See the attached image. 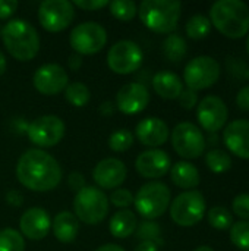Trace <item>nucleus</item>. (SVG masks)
Instances as JSON below:
<instances>
[{
	"label": "nucleus",
	"mask_w": 249,
	"mask_h": 251,
	"mask_svg": "<svg viewBox=\"0 0 249 251\" xmlns=\"http://www.w3.org/2000/svg\"><path fill=\"white\" fill-rule=\"evenodd\" d=\"M150 103L148 88L141 82L125 84L116 94V109L125 115H136L142 112Z\"/></svg>",
	"instance_id": "nucleus-16"
},
{
	"label": "nucleus",
	"mask_w": 249,
	"mask_h": 251,
	"mask_svg": "<svg viewBox=\"0 0 249 251\" xmlns=\"http://www.w3.org/2000/svg\"><path fill=\"white\" fill-rule=\"evenodd\" d=\"M247 50H248V54H249V35H248V40H247Z\"/></svg>",
	"instance_id": "nucleus-50"
},
{
	"label": "nucleus",
	"mask_w": 249,
	"mask_h": 251,
	"mask_svg": "<svg viewBox=\"0 0 249 251\" xmlns=\"http://www.w3.org/2000/svg\"><path fill=\"white\" fill-rule=\"evenodd\" d=\"M65 122L56 115H44L26 125L29 141L38 147H54L65 135Z\"/></svg>",
	"instance_id": "nucleus-12"
},
{
	"label": "nucleus",
	"mask_w": 249,
	"mask_h": 251,
	"mask_svg": "<svg viewBox=\"0 0 249 251\" xmlns=\"http://www.w3.org/2000/svg\"><path fill=\"white\" fill-rule=\"evenodd\" d=\"M153 87L154 91L166 100H176L183 91L182 79L170 71L157 72L153 78Z\"/></svg>",
	"instance_id": "nucleus-22"
},
{
	"label": "nucleus",
	"mask_w": 249,
	"mask_h": 251,
	"mask_svg": "<svg viewBox=\"0 0 249 251\" xmlns=\"http://www.w3.org/2000/svg\"><path fill=\"white\" fill-rule=\"evenodd\" d=\"M223 141L230 153L241 159H249V121L230 122L223 132Z\"/></svg>",
	"instance_id": "nucleus-20"
},
{
	"label": "nucleus",
	"mask_w": 249,
	"mask_h": 251,
	"mask_svg": "<svg viewBox=\"0 0 249 251\" xmlns=\"http://www.w3.org/2000/svg\"><path fill=\"white\" fill-rule=\"evenodd\" d=\"M210 22L227 38H242L249 32V6L241 0H219L210 9Z\"/></svg>",
	"instance_id": "nucleus-2"
},
{
	"label": "nucleus",
	"mask_w": 249,
	"mask_h": 251,
	"mask_svg": "<svg viewBox=\"0 0 249 251\" xmlns=\"http://www.w3.org/2000/svg\"><path fill=\"white\" fill-rule=\"evenodd\" d=\"M95 251H125L120 246H116V244H104L101 247H98Z\"/></svg>",
	"instance_id": "nucleus-47"
},
{
	"label": "nucleus",
	"mask_w": 249,
	"mask_h": 251,
	"mask_svg": "<svg viewBox=\"0 0 249 251\" xmlns=\"http://www.w3.org/2000/svg\"><path fill=\"white\" fill-rule=\"evenodd\" d=\"M205 215L204 196L197 190L179 194L170 204V218L179 226H194L203 221Z\"/></svg>",
	"instance_id": "nucleus-7"
},
{
	"label": "nucleus",
	"mask_w": 249,
	"mask_h": 251,
	"mask_svg": "<svg viewBox=\"0 0 249 251\" xmlns=\"http://www.w3.org/2000/svg\"><path fill=\"white\" fill-rule=\"evenodd\" d=\"M182 4L178 0H144L138 13L142 24L157 34H172L179 22Z\"/></svg>",
	"instance_id": "nucleus-4"
},
{
	"label": "nucleus",
	"mask_w": 249,
	"mask_h": 251,
	"mask_svg": "<svg viewBox=\"0 0 249 251\" xmlns=\"http://www.w3.org/2000/svg\"><path fill=\"white\" fill-rule=\"evenodd\" d=\"M135 168L142 178L158 179L170 171L172 160L164 150L153 149V150L142 151L136 157Z\"/></svg>",
	"instance_id": "nucleus-18"
},
{
	"label": "nucleus",
	"mask_w": 249,
	"mask_h": 251,
	"mask_svg": "<svg viewBox=\"0 0 249 251\" xmlns=\"http://www.w3.org/2000/svg\"><path fill=\"white\" fill-rule=\"evenodd\" d=\"M112 15L119 21H131L135 18L138 9L132 0H114L109 3Z\"/></svg>",
	"instance_id": "nucleus-32"
},
{
	"label": "nucleus",
	"mask_w": 249,
	"mask_h": 251,
	"mask_svg": "<svg viewBox=\"0 0 249 251\" xmlns=\"http://www.w3.org/2000/svg\"><path fill=\"white\" fill-rule=\"evenodd\" d=\"M6 66H7V63H6V57H4V54L0 51V76L4 74V71H6Z\"/></svg>",
	"instance_id": "nucleus-48"
},
{
	"label": "nucleus",
	"mask_w": 249,
	"mask_h": 251,
	"mask_svg": "<svg viewBox=\"0 0 249 251\" xmlns=\"http://www.w3.org/2000/svg\"><path fill=\"white\" fill-rule=\"evenodd\" d=\"M172 146L181 157L198 159L205 151L207 141L197 125L191 122H181L172 132Z\"/></svg>",
	"instance_id": "nucleus-11"
},
{
	"label": "nucleus",
	"mask_w": 249,
	"mask_h": 251,
	"mask_svg": "<svg viewBox=\"0 0 249 251\" xmlns=\"http://www.w3.org/2000/svg\"><path fill=\"white\" fill-rule=\"evenodd\" d=\"M1 40L6 50L16 60H32L40 50V35L37 29L23 19H12L1 29Z\"/></svg>",
	"instance_id": "nucleus-3"
},
{
	"label": "nucleus",
	"mask_w": 249,
	"mask_h": 251,
	"mask_svg": "<svg viewBox=\"0 0 249 251\" xmlns=\"http://www.w3.org/2000/svg\"><path fill=\"white\" fill-rule=\"evenodd\" d=\"M65 97L66 100L75 106V107H84L91 97V93L88 87L82 82H72L65 88Z\"/></svg>",
	"instance_id": "nucleus-29"
},
{
	"label": "nucleus",
	"mask_w": 249,
	"mask_h": 251,
	"mask_svg": "<svg viewBox=\"0 0 249 251\" xmlns=\"http://www.w3.org/2000/svg\"><path fill=\"white\" fill-rule=\"evenodd\" d=\"M18 6L16 0H0V19L10 18L16 12Z\"/></svg>",
	"instance_id": "nucleus-41"
},
{
	"label": "nucleus",
	"mask_w": 249,
	"mask_h": 251,
	"mask_svg": "<svg viewBox=\"0 0 249 251\" xmlns=\"http://www.w3.org/2000/svg\"><path fill=\"white\" fill-rule=\"evenodd\" d=\"M197 118L204 129L210 132H216L226 125L229 118V110L226 103L220 97L207 96L200 101L197 107Z\"/></svg>",
	"instance_id": "nucleus-15"
},
{
	"label": "nucleus",
	"mask_w": 249,
	"mask_h": 251,
	"mask_svg": "<svg viewBox=\"0 0 249 251\" xmlns=\"http://www.w3.org/2000/svg\"><path fill=\"white\" fill-rule=\"evenodd\" d=\"M144 60L141 47L131 40H120L114 43L107 53L109 68L119 75H129L139 69Z\"/></svg>",
	"instance_id": "nucleus-10"
},
{
	"label": "nucleus",
	"mask_w": 249,
	"mask_h": 251,
	"mask_svg": "<svg viewBox=\"0 0 249 251\" xmlns=\"http://www.w3.org/2000/svg\"><path fill=\"white\" fill-rule=\"evenodd\" d=\"M68 63H69V68H70L72 71H78V69L82 66V56H79V54H76V53H75V54H70Z\"/></svg>",
	"instance_id": "nucleus-44"
},
{
	"label": "nucleus",
	"mask_w": 249,
	"mask_h": 251,
	"mask_svg": "<svg viewBox=\"0 0 249 251\" xmlns=\"http://www.w3.org/2000/svg\"><path fill=\"white\" fill-rule=\"evenodd\" d=\"M186 35L194 40H201L205 38L210 31H211V22L207 16L204 15H194L188 22H186Z\"/></svg>",
	"instance_id": "nucleus-28"
},
{
	"label": "nucleus",
	"mask_w": 249,
	"mask_h": 251,
	"mask_svg": "<svg viewBox=\"0 0 249 251\" xmlns=\"http://www.w3.org/2000/svg\"><path fill=\"white\" fill-rule=\"evenodd\" d=\"M232 243L242 251H249V221H241L230 228Z\"/></svg>",
	"instance_id": "nucleus-33"
},
{
	"label": "nucleus",
	"mask_w": 249,
	"mask_h": 251,
	"mask_svg": "<svg viewBox=\"0 0 249 251\" xmlns=\"http://www.w3.org/2000/svg\"><path fill=\"white\" fill-rule=\"evenodd\" d=\"M73 210L78 221L87 225H97L109 213V199L100 188L85 185L73 199Z\"/></svg>",
	"instance_id": "nucleus-6"
},
{
	"label": "nucleus",
	"mask_w": 249,
	"mask_h": 251,
	"mask_svg": "<svg viewBox=\"0 0 249 251\" xmlns=\"http://www.w3.org/2000/svg\"><path fill=\"white\" fill-rule=\"evenodd\" d=\"M21 235L32 241H40L48 235L51 228L50 215L41 207H31L21 216L19 221Z\"/></svg>",
	"instance_id": "nucleus-19"
},
{
	"label": "nucleus",
	"mask_w": 249,
	"mask_h": 251,
	"mask_svg": "<svg viewBox=\"0 0 249 251\" xmlns=\"http://www.w3.org/2000/svg\"><path fill=\"white\" fill-rule=\"evenodd\" d=\"M16 176L25 188L45 193L60 184L62 168L59 162L44 150L29 149L16 163Z\"/></svg>",
	"instance_id": "nucleus-1"
},
{
	"label": "nucleus",
	"mask_w": 249,
	"mask_h": 251,
	"mask_svg": "<svg viewBox=\"0 0 249 251\" xmlns=\"http://www.w3.org/2000/svg\"><path fill=\"white\" fill-rule=\"evenodd\" d=\"M136 237L142 241H151L158 246V243L161 244V228L156 222L145 221L136 226Z\"/></svg>",
	"instance_id": "nucleus-35"
},
{
	"label": "nucleus",
	"mask_w": 249,
	"mask_h": 251,
	"mask_svg": "<svg viewBox=\"0 0 249 251\" xmlns=\"http://www.w3.org/2000/svg\"><path fill=\"white\" fill-rule=\"evenodd\" d=\"M132 144H134V135L128 129H117L109 138V147L117 153L126 151L128 149L132 147Z\"/></svg>",
	"instance_id": "nucleus-34"
},
{
	"label": "nucleus",
	"mask_w": 249,
	"mask_h": 251,
	"mask_svg": "<svg viewBox=\"0 0 249 251\" xmlns=\"http://www.w3.org/2000/svg\"><path fill=\"white\" fill-rule=\"evenodd\" d=\"M170 190L166 184L160 181H153L139 188L136 196L134 197V204L136 212L151 221L164 215V212L170 206Z\"/></svg>",
	"instance_id": "nucleus-5"
},
{
	"label": "nucleus",
	"mask_w": 249,
	"mask_h": 251,
	"mask_svg": "<svg viewBox=\"0 0 249 251\" xmlns=\"http://www.w3.org/2000/svg\"><path fill=\"white\" fill-rule=\"evenodd\" d=\"M51 229L57 241L69 244L75 241L79 232V221L70 212H60L51 222Z\"/></svg>",
	"instance_id": "nucleus-23"
},
{
	"label": "nucleus",
	"mask_w": 249,
	"mask_h": 251,
	"mask_svg": "<svg viewBox=\"0 0 249 251\" xmlns=\"http://www.w3.org/2000/svg\"><path fill=\"white\" fill-rule=\"evenodd\" d=\"M138 226V221L134 212L128 210V209H122L119 212H116L109 224V229L110 234L114 238H128L131 237Z\"/></svg>",
	"instance_id": "nucleus-25"
},
{
	"label": "nucleus",
	"mask_w": 249,
	"mask_h": 251,
	"mask_svg": "<svg viewBox=\"0 0 249 251\" xmlns=\"http://www.w3.org/2000/svg\"><path fill=\"white\" fill-rule=\"evenodd\" d=\"M6 201H7V204H10L13 207H19L23 203V197L18 190H12L6 194Z\"/></svg>",
	"instance_id": "nucleus-43"
},
{
	"label": "nucleus",
	"mask_w": 249,
	"mask_h": 251,
	"mask_svg": "<svg viewBox=\"0 0 249 251\" xmlns=\"http://www.w3.org/2000/svg\"><path fill=\"white\" fill-rule=\"evenodd\" d=\"M75 18L73 4L68 0H44L38 7V21L48 32L66 29Z\"/></svg>",
	"instance_id": "nucleus-13"
},
{
	"label": "nucleus",
	"mask_w": 249,
	"mask_h": 251,
	"mask_svg": "<svg viewBox=\"0 0 249 251\" xmlns=\"http://www.w3.org/2000/svg\"><path fill=\"white\" fill-rule=\"evenodd\" d=\"M134 251H158V246L151 241H141Z\"/></svg>",
	"instance_id": "nucleus-45"
},
{
	"label": "nucleus",
	"mask_w": 249,
	"mask_h": 251,
	"mask_svg": "<svg viewBox=\"0 0 249 251\" xmlns=\"http://www.w3.org/2000/svg\"><path fill=\"white\" fill-rule=\"evenodd\" d=\"M236 104L241 110L249 112V85L239 90V93L236 96Z\"/></svg>",
	"instance_id": "nucleus-42"
},
{
	"label": "nucleus",
	"mask_w": 249,
	"mask_h": 251,
	"mask_svg": "<svg viewBox=\"0 0 249 251\" xmlns=\"http://www.w3.org/2000/svg\"><path fill=\"white\" fill-rule=\"evenodd\" d=\"M32 84L38 93L44 96H56L69 85V76L60 65L47 63L35 71Z\"/></svg>",
	"instance_id": "nucleus-14"
},
{
	"label": "nucleus",
	"mask_w": 249,
	"mask_h": 251,
	"mask_svg": "<svg viewBox=\"0 0 249 251\" xmlns=\"http://www.w3.org/2000/svg\"><path fill=\"white\" fill-rule=\"evenodd\" d=\"M0 251H25V240L16 229L4 228L0 231Z\"/></svg>",
	"instance_id": "nucleus-31"
},
{
	"label": "nucleus",
	"mask_w": 249,
	"mask_h": 251,
	"mask_svg": "<svg viewBox=\"0 0 249 251\" xmlns=\"http://www.w3.org/2000/svg\"><path fill=\"white\" fill-rule=\"evenodd\" d=\"M109 200L112 201L113 206H116L117 209H128L132 203H134V196L129 190L125 188H116L113 190V193L110 194Z\"/></svg>",
	"instance_id": "nucleus-36"
},
{
	"label": "nucleus",
	"mask_w": 249,
	"mask_h": 251,
	"mask_svg": "<svg viewBox=\"0 0 249 251\" xmlns=\"http://www.w3.org/2000/svg\"><path fill=\"white\" fill-rule=\"evenodd\" d=\"M1 29H3V26L0 25V35H1Z\"/></svg>",
	"instance_id": "nucleus-51"
},
{
	"label": "nucleus",
	"mask_w": 249,
	"mask_h": 251,
	"mask_svg": "<svg viewBox=\"0 0 249 251\" xmlns=\"http://www.w3.org/2000/svg\"><path fill=\"white\" fill-rule=\"evenodd\" d=\"M68 185L70 191L79 193L85 187V178L81 172H70L68 176Z\"/></svg>",
	"instance_id": "nucleus-40"
},
{
	"label": "nucleus",
	"mask_w": 249,
	"mask_h": 251,
	"mask_svg": "<svg viewBox=\"0 0 249 251\" xmlns=\"http://www.w3.org/2000/svg\"><path fill=\"white\" fill-rule=\"evenodd\" d=\"M163 51L170 62H181L188 51L185 38L179 34H170L163 43Z\"/></svg>",
	"instance_id": "nucleus-26"
},
{
	"label": "nucleus",
	"mask_w": 249,
	"mask_h": 251,
	"mask_svg": "<svg viewBox=\"0 0 249 251\" xmlns=\"http://www.w3.org/2000/svg\"><path fill=\"white\" fill-rule=\"evenodd\" d=\"M178 100H179V103H181V106H182L183 109L191 110V109H194V107L197 106V103H198V96H197V91H192V90L186 88V90H183V91L181 93V96L178 97Z\"/></svg>",
	"instance_id": "nucleus-38"
},
{
	"label": "nucleus",
	"mask_w": 249,
	"mask_h": 251,
	"mask_svg": "<svg viewBox=\"0 0 249 251\" xmlns=\"http://www.w3.org/2000/svg\"><path fill=\"white\" fill-rule=\"evenodd\" d=\"M128 169L125 163L116 157H107L98 162L92 171V179L100 188L116 190L126 179Z\"/></svg>",
	"instance_id": "nucleus-17"
},
{
	"label": "nucleus",
	"mask_w": 249,
	"mask_h": 251,
	"mask_svg": "<svg viewBox=\"0 0 249 251\" xmlns=\"http://www.w3.org/2000/svg\"><path fill=\"white\" fill-rule=\"evenodd\" d=\"M207 219H208V224L214 229H220V231L229 229L233 225V216H232L230 210L223 206L211 207L207 213Z\"/></svg>",
	"instance_id": "nucleus-30"
},
{
	"label": "nucleus",
	"mask_w": 249,
	"mask_h": 251,
	"mask_svg": "<svg viewBox=\"0 0 249 251\" xmlns=\"http://www.w3.org/2000/svg\"><path fill=\"white\" fill-rule=\"evenodd\" d=\"M205 165L214 174H225L232 168V157L225 150H210L205 156Z\"/></svg>",
	"instance_id": "nucleus-27"
},
{
	"label": "nucleus",
	"mask_w": 249,
	"mask_h": 251,
	"mask_svg": "<svg viewBox=\"0 0 249 251\" xmlns=\"http://www.w3.org/2000/svg\"><path fill=\"white\" fill-rule=\"evenodd\" d=\"M135 134L141 144L156 149L167 141L169 126L164 121L158 118H145L138 122L135 128Z\"/></svg>",
	"instance_id": "nucleus-21"
},
{
	"label": "nucleus",
	"mask_w": 249,
	"mask_h": 251,
	"mask_svg": "<svg viewBox=\"0 0 249 251\" xmlns=\"http://www.w3.org/2000/svg\"><path fill=\"white\" fill-rule=\"evenodd\" d=\"M69 43L76 54L90 56L98 53L107 44V31L97 22H84L72 29Z\"/></svg>",
	"instance_id": "nucleus-9"
},
{
	"label": "nucleus",
	"mask_w": 249,
	"mask_h": 251,
	"mask_svg": "<svg viewBox=\"0 0 249 251\" xmlns=\"http://www.w3.org/2000/svg\"><path fill=\"white\" fill-rule=\"evenodd\" d=\"M170 178H172V182L179 187V188H183V190H191V188H195L200 185V172L198 169L189 163V162H178L175 163L172 168H170Z\"/></svg>",
	"instance_id": "nucleus-24"
},
{
	"label": "nucleus",
	"mask_w": 249,
	"mask_h": 251,
	"mask_svg": "<svg viewBox=\"0 0 249 251\" xmlns=\"http://www.w3.org/2000/svg\"><path fill=\"white\" fill-rule=\"evenodd\" d=\"M232 210L242 221H249V194H239L232 203Z\"/></svg>",
	"instance_id": "nucleus-37"
},
{
	"label": "nucleus",
	"mask_w": 249,
	"mask_h": 251,
	"mask_svg": "<svg viewBox=\"0 0 249 251\" xmlns=\"http://www.w3.org/2000/svg\"><path fill=\"white\" fill-rule=\"evenodd\" d=\"M72 4L84 10H98V9L109 6V1L107 0H75Z\"/></svg>",
	"instance_id": "nucleus-39"
},
{
	"label": "nucleus",
	"mask_w": 249,
	"mask_h": 251,
	"mask_svg": "<svg viewBox=\"0 0 249 251\" xmlns=\"http://www.w3.org/2000/svg\"><path fill=\"white\" fill-rule=\"evenodd\" d=\"M220 78V65L211 56H198L188 62L183 71V81L192 91L210 88Z\"/></svg>",
	"instance_id": "nucleus-8"
},
{
	"label": "nucleus",
	"mask_w": 249,
	"mask_h": 251,
	"mask_svg": "<svg viewBox=\"0 0 249 251\" xmlns=\"http://www.w3.org/2000/svg\"><path fill=\"white\" fill-rule=\"evenodd\" d=\"M194 251H214L211 247H208V246H200V247H197Z\"/></svg>",
	"instance_id": "nucleus-49"
},
{
	"label": "nucleus",
	"mask_w": 249,
	"mask_h": 251,
	"mask_svg": "<svg viewBox=\"0 0 249 251\" xmlns=\"http://www.w3.org/2000/svg\"><path fill=\"white\" fill-rule=\"evenodd\" d=\"M114 110H116V106H114V103H112V101H104V103L100 106V113H101L103 116H110V115L114 113Z\"/></svg>",
	"instance_id": "nucleus-46"
}]
</instances>
